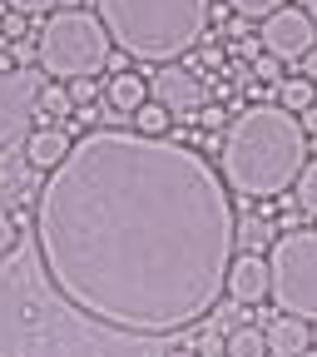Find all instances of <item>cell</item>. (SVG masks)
I'll list each match as a JSON object with an SVG mask.
<instances>
[{
	"instance_id": "obj_12",
	"label": "cell",
	"mask_w": 317,
	"mask_h": 357,
	"mask_svg": "<svg viewBox=\"0 0 317 357\" xmlns=\"http://www.w3.org/2000/svg\"><path fill=\"white\" fill-rule=\"evenodd\" d=\"M70 154V134L60 124H45V129H30V139H25V159L35 174H50L60 159Z\"/></svg>"
},
{
	"instance_id": "obj_13",
	"label": "cell",
	"mask_w": 317,
	"mask_h": 357,
	"mask_svg": "<svg viewBox=\"0 0 317 357\" xmlns=\"http://www.w3.org/2000/svg\"><path fill=\"white\" fill-rule=\"evenodd\" d=\"M263 342H268V357H297L302 347H312V333H307L302 318H288V312H278V318L263 328Z\"/></svg>"
},
{
	"instance_id": "obj_27",
	"label": "cell",
	"mask_w": 317,
	"mask_h": 357,
	"mask_svg": "<svg viewBox=\"0 0 317 357\" xmlns=\"http://www.w3.org/2000/svg\"><path fill=\"white\" fill-rule=\"evenodd\" d=\"M297 65H302V79H312V84H317V45L297 55Z\"/></svg>"
},
{
	"instance_id": "obj_10",
	"label": "cell",
	"mask_w": 317,
	"mask_h": 357,
	"mask_svg": "<svg viewBox=\"0 0 317 357\" xmlns=\"http://www.w3.org/2000/svg\"><path fill=\"white\" fill-rule=\"evenodd\" d=\"M35 194H40V174L30 169V159L0 149V213H15V208L35 204Z\"/></svg>"
},
{
	"instance_id": "obj_29",
	"label": "cell",
	"mask_w": 317,
	"mask_h": 357,
	"mask_svg": "<svg viewBox=\"0 0 317 357\" xmlns=\"http://www.w3.org/2000/svg\"><path fill=\"white\" fill-rule=\"evenodd\" d=\"M164 357H199V352H194L184 337H178V342H169V347H164Z\"/></svg>"
},
{
	"instance_id": "obj_24",
	"label": "cell",
	"mask_w": 317,
	"mask_h": 357,
	"mask_svg": "<svg viewBox=\"0 0 317 357\" xmlns=\"http://www.w3.org/2000/svg\"><path fill=\"white\" fill-rule=\"evenodd\" d=\"M15 238H20V223H15L10 213H0V253H10Z\"/></svg>"
},
{
	"instance_id": "obj_15",
	"label": "cell",
	"mask_w": 317,
	"mask_h": 357,
	"mask_svg": "<svg viewBox=\"0 0 317 357\" xmlns=\"http://www.w3.org/2000/svg\"><path fill=\"white\" fill-rule=\"evenodd\" d=\"M223 357H268L263 328H233V333H223Z\"/></svg>"
},
{
	"instance_id": "obj_11",
	"label": "cell",
	"mask_w": 317,
	"mask_h": 357,
	"mask_svg": "<svg viewBox=\"0 0 317 357\" xmlns=\"http://www.w3.org/2000/svg\"><path fill=\"white\" fill-rule=\"evenodd\" d=\"M223 298H233L238 307L263 303V298H268V258H263V253H233L229 283H223Z\"/></svg>"
},
{
	"instance_id": "obj_17",
	"label": "cell",
	"mask_w": 317,
	"mask_h": 357,
	"mask_svg": "<svg viewBox=\"0 0 317 357\" xmlns=\"http://www.w3.org/2000/svg\"><path fill=\"white\" fill-rule=\"evenodd\" d=\"M293 204H297L307 218H317V159L297 169V178H293Z\"/></svg>"
},
{
	"instance_id": "obj_33",
	"label": "cell",
	"mask_w": 317,
	"mask_h": 357,
	"mask_svg": "<svg viewBox=\"0 0 317 357\" xmlns=\"http://www.w3.org/2000/svg\"><path fill=\"white\" fill-rule=\"evenodd\" d=\"M0 70H10V55H0Z\"/></svg>"
},
{
	"instance_id": "obj_4",
	"label": "cell",
	"mask_w": 317,
	"mask_h": 357,
	"mask_svg": "<svg viewBox=\"0 0 317 357\" xmlns=\"http://www.w3.org/2000/svg\"><path fill=\"white\" fill-rule=\"evenodd\" d=\"M114 50L139 65L184 60L208 30V0H95Z\"/></svg>"
},
{
	"instance_id": "obj_16",
	"label": "cell",
	"mask_w": 317,
	"mask_h": 357,
	"mask_svg": "<svg viewBox=\"0 0 317 357\" xmlns=\"http://www.w3.org/2000/svg\"><path fill=\"white\" fill-rule=\"evenodd\" d=\"M233 238L243 243V253H258V248L273 243V223H268V218H238L233 223Z\"/></svg>"
},
{
	"instance_id": "obj_30",
	"label": "cell",
	"mask_w": 317,
	"mask_h": 357,
	"mask_svg": "<svg viewBox=\"0 0 317 357\" xmlns=\"http://www.w3.org/2000/svg\"><path fill=\"white\" fill-rule=\"evenodd\" d=\"M297 119H302V129H312V134H317V100H312V105H307Z\"/></svg>"
},
{
	"instance_id": "obj_23",
	"label": "cell",
	"mask_w": 317,
	"mask_h": 357,
	"mask_svg": "<svg viewBox=\"0 0 317 357\" xmlns=\"http://www.w3.org/2000/svg\"><path fill=\"white\" fill-rule=\"evenodd\" d=\"M253 79L278 84V79H283V60H273V55H253Z\"/></svg>"
},
{
	"instance_id": "obj_26",
	"label": "cell",
	"mask_w": 317,
	"mask_h": 357,
	"mask_svg": "<svg viewBox=\"0 0 317 357\" xmlns=\"http://www.w3.org/2000/svg\"><path fill=\"white\" fill-rule=\"evenodd\" d=\"M89 95H95V79H70V105H79Z\"/></svg>"
},
{
	"instance_id": "obj_2",
	"label": "cell",
	"mask_w": 317,
	"mask_h": 357,
	"mask_svg": "<svg viewBox=\"0 0 317 357\" xmlns=\"http://www.w3.org/2000/svg\"><path fill=\"white\" fill-rule=\"evenodd\" d=\"M164 347L79 312L50 283L35 238L0 253V357H164Z\"/></svg>"
},
{
	"instance_id": "obj_31",
	"label": "cell",
	"mask_w": 317,
	"mask_h": 357,
	"mask_svg": "<svg viewBox=\"0 0 317 357\" xmlns=\"http://www.w3.org/2000/svg\"><path fill=\"white\" fill-rule=\"evenodd\" d=\"M302 10H307V20L317 25V0H302Z\"/></svg>"
},
{
	"instance_id": "obj_21",
	"label": "cell",
	"mask_w": 317,
	"mask_h": 357,
	"mask_svg": "<svg viewBox=\"0 0 317 357\" xmlns=\"http://www.w3.org/2000/svg\"><path fill=\"white\" fill-rule=\"evenodd\" d=\"M229 6L243 15V20H263V15H273V10H283L288 0H229Z\"/></svg>"
},
{
	"instance_id": "obj_19",
	"label": "cell",
	"mask_w": 317,
	"mask_h": 357,
	"mask_svg": "<svg viewBox=\"0 0 317 357\" xmlns=\"http://www.w3.org/2000/svg\"><path fill=\"white\" fill-rule=\"evenodd\" d=\"M312 100H317V84H312V79H302V75H297V79H283V89H278V105H283V109H293V114H302Z\"/></svg>"
},
{
	"instance_id": "obj_14",
	"label": "cell",
	"mask_w": 317,
	"mask_h": 357,
	"mask_svg": "<svg viewBox=\"0 0 317 357\" xmlns=\"http://www.w3.org/2000/svg\"><path fill=\"white\" fill-rule=\"evenodd\" d=\"M144 100H149V79L144 75H114L105 84V109L109 114H134Z\"/></svg>"
},
{
	"instance_id": "obj_7",
	"label": "cell",
	"mask_w": 317,
	"mask_h": 357,
	"mask_svg": "<svg viewBox=\"0 0 317 357\" xmlns=\"http://www.w3.org/2000/svg\"><path fill=\"white\" fill-rule=\"evenodd\" d=\"M40 75L25 70V65H10V70H0V149H15L30 139V129H35V100H40Z\"/></svg>"
},
{
	"instance_id": "obj_20",
	"label": "cell",
	"mask_w": 317,
	"mask_h": 357,
	"mask_svg": "<svg viewBox=\"0 0 317 357\" xmlns=\"http://www.w3.org/2000/svg\"><path fill=\"white\" fill-rule=\"evenodd\" d=\"M169 109L159 105V100H144L139 109H134V129H139V134H169Z\"/></svg>"
},
{
	"instance_id": "obj_28",
	"label": "cell",
	"mask_w": 317,
	"mask_h": 357,
	"mask_svg": "<svg viewBox=\"0 0 317 357\" xmlns=\"http://www.w3.org/2000/svg\"><path fill=\"white\" fill-rule=\"evenodd\" d=\"M199 119H203V129H223L229 114H223V109H199Z\"/></svg>"
},
{
	"instance_id": "obj_8",
	"label": "cell",
	"mask_w": 317,
	"mask_h": 357,
	"mask_svg": "<svg viewBox=\"0 0 317 357\" xmlns=\"http://www.w3.org/2000/svg\"><path fill=\"white\" fill-rule=\"evenodd\" d=\"M258 45H263V55H273V60H297L302 50H312L317 45V25L307 20V10L297 6H283L273 15H263L258 20Z\"/></svg>"
},
{
	"instance_id": "obj_22",
	"label": "cell",
	"mask_w": 317,
	"mask_h": 357,
	"mask_svg": "<svg viewBox=\"0 0 317 357\" xmlns=\"http://www.w3.org/2000/svg\"><path fill=\"white\" fill-rule=\"evenodd\" d=\"M6 6L15 10V15H25V20H35V15H50L60 0H6Z\"/></svg>"
},
{
	"instance_id": "obj_18",
	"label": "cell",
	"mask_w": 317,
	"mask_h": 357,
	"mask_svg": "<svg viewBox=\"0 0 317 357\" xmlns=\"http://www.w3.org/2000/svg\"><path fill=\"white\" fill-rule=\"evenodd\" d=\"M75 105H70V89L65 84H40V100H35V114L40 119H65Z\"/></svg>"
},
{
	"instance_id": "obj_25",
	"label": "cell",
	"mask_w": 317,
	"mask_h": 357,
	"mask_svg": "<svg viewBox=\"0 0 317 357\" xmlns=\"http://www.w3.org/2000/svg\"><path fill=\"white\" fill-rule=\"evenodd\" d=\"M10 60L30 70V65H35V45H30V40H10Z\"/></svg>"
},
{
	"instance_id": "obj_32",
	"label": "cell",
	"mask_w": 317,
	"mask_h": 357,
	"mask_svg": "<svg viewBox=\"0 0 317 357\" xmlns=\"http://www.w3.org/2000/svg\"><path fill=\"white\" fill-rule=\"evenodd\" d=\"M297 357H317V347H302V352H297Z\"/></svg>"
},
{
	"instance_id": "obj_3",
	"label": "cell",
	"mask_w": 317,
	"mask_h": 357,
	"mask_svg": "<svg viewBox=\"0 0 317 357\" xmlns=\"http://www.w3.org/2000/svg\"><path fill=\"white\" fill-rule=\"evenodd\" d=\"M307 164V129L283 105H248L218 139V178L238 199H283Z\"/></svg>"
},
{
	"instance_id": "obj_9",
	"label": "cell",
	"mask_w": 317,
	"mask_h": 357,
	"mask_svg": "<svg viewBox=\"0 0 317 357\" xmlns=\"http://www.w3.org/2000/svg\"><path fill=\"white\" fill-rule=\"evenodd\" d=\"M149 89H154V100L169 114H199L203 109V79L194 70H184V65H159Z\"/></svg>"
},
{
	"instance_id": "obj_1",
	"label": "cell",
	"mask_w": 317,
	"mask_h": 357,
	"mask_svg": "<svg viewBox=\"0 0 317 357\" xmlns=\"http://www.w3.org/2000/svg\"><path fill=\"white\" fill-rule=\"evenodd\" d=\"M233 194L169 134L89 129L40 178L35 253L50 283L95 323L178 342L223 298Z\"/></svg>"
},
{
	"instance_id": "obj_6",
	"label": "cell",
	"mask_w": 317,
	"mask_h": 357,
	"mask_svg": "<svg viewBox=\"0 0 317 357\" xmlns=\"http://www.w3.org/2000/svg\"><path fill=\"white\" fill-rule=\"evenodd\" d=\"M268 298L278 312L317 323V229H288L268 253Z\"/></svg>"
},
{
	"instance_id": "obj_5",
	"label": "cell",
	"mask_w": 317,
	"mask_h": 357,
	"mask_svg": "<svg viewBox=\"0 0 317 357\" xmlns=\"http://www.w3.org/2000/svg\"><path fill=\"white\" fill-rule=\"evenodd\" d=\"M35 55H40V70L55 79H95L100 70H109V35L95 10L65 6V10H50Z\"/></svg>"
}]
</instances>
